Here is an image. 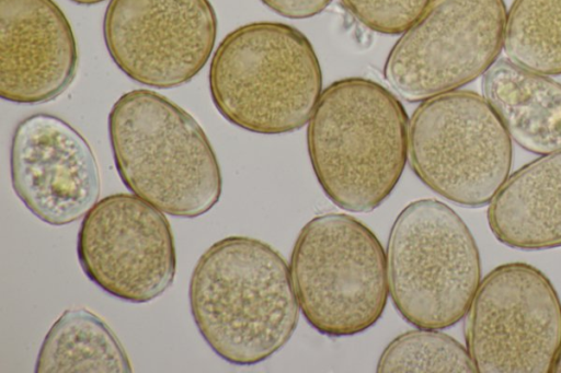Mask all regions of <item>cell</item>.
<instances>
[{"label": "cell", "instance_id": "cell-20", "mask_svg": "<svg viewBox=\"0 0 561 373\" xmlns=\"http://www.w3.org/2000/svg\"><path fill=\"white\" fill-rule=\"evenodd\" d=\"M277 14L289 19H307L322 12L332 0H261Z\"/></svg>", "mask_w": 561, "mask_h": 373}, {"label": "cell", "instance_id": "cell-1", "mask_svg": "<svg viewBox=\"0 0 561 373\" xmlns=\"http://www.w3.org/2000/svg\"><path fill=\"white\" fill-rule=\"evenodd\" d=\"M188 299L206 343L237 365L268 359L299 320L289 266L271 245L248 236H228L205 250L192 272Z\"/></svg>", "mask_w": 561, "mask_h": 373}, {"label": "cell", "instance_id": "cell-5", "mask_svg": "<svg viewBox=\"0 0 561 373\" xmlns=\"http://www.w3.org/2000/svg\"><path fill=\"white\" fill-rule=\"evenodd\" d=\"M389 293L416 328L444 329L468 312L481 282L473 235L446 203L412 201L396 218L387 244Z\"/></svg>", "mask_w": 561, "mask_h": 373}, {"label": "cell", "instance_id": "cell-16", "mask_svg": "<svg viewBox=\"0 0 561 373\" xmlns=\"http://www.w3.org/2000/svg\"><path fill=\"white\" fill-rule=\"evenodd\" d=\"M37 373H130L128 355L110 326L84 307L66 310L46 334Z\"/></svg>", "mask_w": 561, "mask_h": 373}, {"label": "cell", "instance_id": "cell-11", "mask_svg": "<svg viewBox=\"0 0 561 373\" xmlns=\"http://www.w3.org/2000/svg\"><path fill=\"white\" fill-rule=\"evenodd\" d=\"M103 35L127 77L172 89L190 82L208 61L217 18L209 0H111Z\"/></svg>", "mask_w": 561, "mask_h": 373}, {"label": "cell", "instance_id": "cell-18", "mask_svg": "<svg viewBox=\"0 0 561 373\" xmlns=\"http://www.w3.org/2000/svg\"><path fill=\"white\" fill-rule=\"evenodd\" d=\"M377 372H477L460 342L438 329L419 328L397 336L381 352Z\"/></svg>", "mask_w": 561, "mask_h": 373}, {"label": "cell", "instance_id": "cell-22", "mask_svg": "<svg viewBox=\"0 0 561 373\" xmlns=\"http://www.w3.org/2000/svg\"><path fill=\"white\" fill-rule=\"evenodd\" d=\"M77 4H82V5H92V4H98V3H101L105 0H70Z\"/></svg>", "mask_w": 561, "mask_h": 373}, {"label": "cell", "instance_id": "cell-14", "mask_svg": "<svg viewBox=\"0 0 561 373\" xmlns=\"http://www.w3.org/2000/svg\"><path fill=\"white\" fill-rule=\"evenodd\" d=\"M495 238L516 249L561 246V150L524 165L508 176L488 208Z\"/></svg>", "mask_w": 561, "mask_h": 373}, {"label": "cell", "instance_id": "cell-19", "mask_svg": "<svg viewBox=\"0 0 561 373\" xmlns=\"http://www.w3.org/2000/svg\"><path fill=\"white\" fill-rule=\"evenodd\" d=\"M344 8L367 28L389 35L409 30L434 0H341Z\"/></svg>", "mask_w": 561, "mask_h": 373}, {"label": "cell", "instance_id": "cell-7", "mask_svg": "<svg viewBox=\"0 0 561 373\" xmlns=\"http://www.w3.org/2000/svg\"><path fill=\"white\" fill-rule=\"evenodd\" d=\"M408 158L419 179L462 207L489 205L510 176L512 139L485 98L451 91L422 103L409 121Z\"/></svg>", "mask_w": 561, "mask_h": 373}, {"label": "cell", "instance_id": "cell-8", "mask_svg": "<svg viewBox=\"0 0 561 373\" xmlns=\"http://www.w3.org/2000/svg\"><path fill=\"white\" fill-rule=\"evenodd\" d=\"M506 16L504 0H434L392 46L385 80L408 102L456 91L499 59Z\"/></svg>", "mask_w": 561, "mask_h": 373}, {"label": "cell", "instance_id": "cell-15", "mask_svg": "<svg viewBox=\"0 0 561 373\" xmlns=\"http://www.w3.org/2000/svg\"><path fill=\"white\" fill-rule=\"evenodd\" d=\"M481 85L483 97L518 145L539 155L561 150V83L500 58Z\"/></svg>", "mask_w": 561, "mask_h": 373}, {"label": "cell", "instance_id": "cell-4", "mask_svg": "<svg viewBox=\"0 0 561 373\" xmlns=\"http://www.w3.org/2000/svg\"><path fill=\"white\" fill-rule=\"evenodd\" d=\"M208 79L221 116L262 135L300 129L322 93L321 68L311 43L279 22H254L230 32L213 55Z\"/></svg>", "mask_w": 561, "mask_h": 373}, {"label": "cell", "instance_id": "cell-3", "mask_svg": "<svg viewBox=\"0 0 561 373\" xmlns=\"http://www.w3.org/2000/svg\"><path fill=\"white\" fill-rule=\"evenodd\" d=\"M114 163L136 196L173 217L193 219L220 199L217 156L195 118L145 89L123 94L108 115Z\"/></svg>", "mask_w": 561, "mask_h": 373}, {"label": "cell", "instance_id": "cell-12", "mask_svg": "<svg viewBox=\"0 0 561 373\" xmlns=\"http://www.w3.org/2000/svg\"><path fill=\"white\" fill-rule=\"evenodd\" d=\"M10 174L20 200L50 225L78 221L100 197V172L90 144L55 115L33 114L16 125Z\"/></svg>", "mask_w": 561, "mask_h": 373}, {"label": "cell", "instance_id": "cell-13", "mask_svg": "<svg viewBox=\"0 0 561 373\" xmlns=\"http://www.w3.org/2000/svg\"><path fill=\"white\" fill-rule=\"evenodd\" d=\"M78 50L71 25L53 0H0V95L46 103L72 83Z\"/></svg>", "mask_w": 561, "mask_h": 373}, {"label": "cell", "instance_id": "cell-2", "mask_svg": "<svg viewBox=\"0 0 561 373\" xmlns=\"http://www.w3.org/2000/svg\"><path fill=\"white\" fill-rule=\"evenodd\" d=\"M409 119L380 83L346 78L325 88L308 121L314 175L337 207L370 212L398 184L408 160Z\"/></svg>", "mask_w": 561, "mask_h": 373}, {"label": "cell", "instance_id": "cell-17", "mask_svg": "<svg viewBox=\"0 0 561 373\" xmlns=\"http://www.w3.org/2000/svg\"><path fill=\"white\" fill-rule=\"evenodd\" d=\"M503 50L531 71L561 74V0H514L507 11Z\"/></svg>", "mask_w": 561, "mask_h": 373}, {"label": "cell", "instance_id": "cell-6", "mask_svg": "<svg viewBox=\"0 0 561 373\" xmlns=\"http://www.w3.org/2000/svg\"><path fill=\"white\" fill-rule=\"evenodd\" d=\"M289 271L304 317L322 335L360 334L385 311L386 253L375 233L350 214L309 220L294 244Z\"/></svg>", "mask_w": 561, "mask_h": 373}, {"label": "cell", "instance_id": "cell-21", "mask_svg": "<svg viewBox=\"0 0 561 373\" xmlns=\"http://www.w3.org/2000/svg\"><path fill=\"white\" fill-rule=\"evenodd\" d=\"M551 372L553 373H561V346L559 348V351L556 355L554 362L552 364Z\"/></svg>", "mask_w": 561, "mask_h": 373}, {"label": "cell", "instance_id": "cell-10", "mask_svg": "<svg viewBox=\"0 0 561 373\" xmlns=\"http://www.w3.org/2000/svg\"><path fill=\"white\" fill-rule=\"evenodd\" d=\"M77 253L93 283L127 302H150L175 278L171 225L161 210L136 195L99 200L82 220Z\"/></svg>", "mask_w": 561, "mask_h": 373}, {"label": "cell", "instance_id": "cell-9", "mask_svg": "<svg viewBox=\"0 0 561 373\" xmlns=\"http://www.w3.org/2000/svg\"><path fill=\"white\" fill-rule=\"evenodd\" d=\"M466 348L480 373L551 372L561 346V301L535 266H497L466 314Z\"/></svg>", "mask_w": 561, "mask_h": 373}]
</instances>
